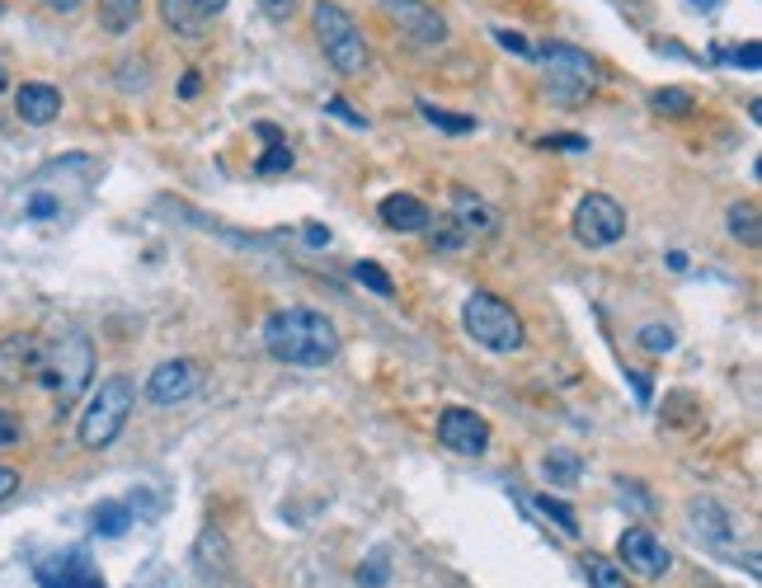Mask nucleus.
<instances>
[{"instance_id": "nucleus-1", "label": "nucleus", "mask_w": 762, "mask_h": 588, "mask_svg": "<svg viewBox=\"0 0 762 588\" xmlns=\"http://www.w3.org/2000/svg\"><path fill=\"white\" fill-rule=\"evenodd\" d=\"M264 348L288 368H325L339 354V330L325 311L288 307L264 321Z\"/></svg>"}, {"instance_id": "nucleus-2", "label": "nucleus", "mask_w": 762, "mask_h": 588, "mask_svg": "<svg viewBox=\"0 0 762 588\" xmlns=\"http://www.w3.org/2000/svg\"><path fill=\"white\" fill-rule=\"evenodd\" d=\"M311 24H315V38H321L325 61L339 76H362V71H368V61H372L368 34H362L358 20L344 5H335V0H315V5H311Z\"/></svg>"}, {"instance_id": "nucleus-3", "label": "nucleus", "mask_w": 762, "mask_h": 588, "mask_svg": "<svg viewBox=\"0 0 762 588\" xmlns=\"http://www.w3.org/2000/svg\"><path fill=\"white\" fill-rule=\"evenodd\" d=\"M94 377V344L85 335H67L57 344H43V362H38V381L53 391L57 410H71L81 401V391Z\"/></svg>"}, {"instance_id": "nucleus-4", "label": "nucleus", "mask_w": 762, "mask_h": 588, "mask_svg": "<svg viewBox=\"0 0 762 588\" xmlns=\"http://www.w3.org/2000/svg\"><path fill=\"white\" fill-rule=\"evenodd\" d=\"M462 325L485 354H518L528 344V330H522L518 311L495 292H471L462 307Z\"/></svg>"}, {"instance_id": "nucleus-5", "label": "nucleus", "mask_w": 762, "mask_h": 588, "mask_svg": "<svg viewBox=\"0 0 762 588\" xmlns=\"http://www.w3.org/2000/svg\"><path fill=\"white\" fill-rule=\"evenodd\" d=\"M132 405H137V391H132V381L127 377H104L100 381V391L90 395V405H85V415H81V442L90 452H100L108 448L123 428H127V415H132Z\"/></svg>"}, {"instance_id": "nucleus-6", "label": "nucleus", "mask_w": 762, "mask_h": 588, "mask_svg": "<svg viewBox=\"0 0 762 588\" xmlns=\"http://www.w3.org/2000/svg\"><path fill=\"white\" fill-rule=\"evenodd\" d=\"M536 57H542V67H546V94L555 104H579L593 94L598 67H593L589 53H579V47H569V43H546Z\"/></svg>"}, {"instance_id": "nucleus-7", "label": "nucleus", "mask_w": 762, "mask_h": 588, "mask_svg": "<svg viewBox=\"0 0 762 588\" xmlns=\"http://www.w3.org/2000/svg\"><path fill=\"white\" fill-rule=\"evenodd\" d=\"M569 231H575V241L579 245H589V250H608L616 245L626 235V208L616 198L608 194H589L575 208V221H569Z\"/></svg>"}, {"instance_id": "nucleus-8", "label": "nucleus", "mask_w": 762, "mask_h": 588, "mask_svg": "<svg viewBox=\"0 0 762 588\" xmlns=\"http://www.w3.org/2000/svg\"><path fill=\"white\" fill-rule=\"evenodd\" d=\"M616 555H622V569H631L640 579H663L673 569V551L649 528H626L622 542H616Z\"/></svg>"}, {"instance_id": "nucleus-9", "label": "nucleus", "mask_w": 762, "mask_h": 588, "mask_svg": "<svg viewBox=\"0 0 762 588\" xmlns=\"http://www.w3.org/2000/svg\"><path fill=\"white\" fill-rule=\"evenodd\" d=\"M499 227V217L495 208L481 198V194H471V188H452V198H448V231L457 235L462 245L471 241H489Z\"/></svg>"}, {"instance_id": "nucleus-10", "label": "nucleus", "mask_w": 762, "mask_h": 588, "mask_svg": "<svg viewBox=\"0 0 762 588\" xmlns=\"http://www.w3.org/2000/svg\"><path fill=\"white\" fill-rule=\"evenodd\" d=\"M438 442L457 457H481L489 448V424H485V415H475V410L452 405L438 415Z\"/></svg>"}, {"instance_id": "nucleus-11", "label": "nucleus", "mask_w": 762, "mask_h": 588, "mask_svg": "<svg viewBox=\"0 0 762 588\" xmlns=\"http://www.w3.org/2000/svg\"><path fill=\"white\" fill-rule=\"evenodd\" d=\"M203 387V368L194 358H170L147 377V395L155 405H180Z\"/></svg>"}, {"instance_id": "nucleus-12", "label": "nucleus", "mask_w": 762, "mask_h": 588, "mask_svg": "<svg viewBox=\"0 0 762 588\" xmlns=\"http://www.w3.org/2000/svg\"><path fill=\"white\" fill-rule=\"evenodd\" d=\"M381 5H386V14L415 43H424V47H442V43H448V20H442L434 5H424V0H381Z\"/></svg>"}, {"instance_id": "nucleus-13", "label": "nucleus", "mask_w": 762, "mask_h": 588, "mask_svg": "<svg viewBox=\"0 0 762 588\" xmlns=\"http://www.w3.org/2000/svg\"><path fill=\"white\" fill-rule=\"evenodd\" d=\"M38 588H104V575L90 565V555L76 546V551H61L53 561L38 565Z\"/></svg>"}, {"instance_id": "nucleus-14", "label": "nucleus", "mask_w": 762, "mask_h": 588, "mask_svg": "<svg viewBox=\"0 0 762 588\" xmlns=\"http://www.w3.org/2000/svg\"><path fill=\"white\" fill-rule=\"evenodd\" d=\"M38 362H43V339L38 335L0 339V387H20V381L38 377Z\"/></svg>"}, {"instance_id": "nucleus-15", "label": "nucleus", "mask_w": 762, "mask_h": 588, "mask_svg": "<svg viewBox=\"0 0 762 588\" xmlns=\"http://www.w3.org/2000/svg\"><path fill=\"white\" fill-rule=\"evenodd\" d=\"M381 227H391V231H401V235H419L434 227V212H428V203L415 198V194H391V198H381Z\"/></svg>"}, {"instance_id": "nucleus-16", "label": "nucleus", "mask_w": 762, "mask_h": 588, "mask_svg": "<svg viewBox=\"0 0 762 588\" xmlns=\"http://www.w3.org/2000/svg\"><path fill=\"white\" fill-rule=\"evenodd\" d=\"M14 114H20L28 127H47L61 114V90L43 85V81H24L20 90H14Z\"/></svg>"}, {"instance_id": "nucleus-17", "label": "nucleus", "mask_w": 762, "mask_h": 588, "mask_svg": "<svg viewBox=\"0 0 762 588\" xmlns=\"http://www.w3.org/2000/svg\"><path fill=\"white\" fill-rule=\"evenodd\" d=\"M161 10H165V20L180 28V34L194 38L203 24L217 20V14L227 10V0H161Z\"/></svg>"}, {"instance_id": "nucleus-18", "label": "nucleus", "mask_w": 762, "mask_h": 588, "mask_svg": "<svg viewBox=\"0 0 762 588\" xmlns=\"http://www.w3.org/2000/svg\"><path fill=\"white\" fill-rule=\"evenodd\" d=\"M542 475L555 485V489H575L579 485V475H584V462L575 452H565V448H555L542 457Z\"/></svg>"}, {"instance_id": "nucleus-19", "label": "nucleus", "mask_w": 762, "mask_h": 588, "mask_svg": "<svg viewBox=\"0 0 762 588\" xmlns=\"http://www.w3.org/2000/svg\"><path fill=\"white\" fill-rule=\"evenodd\" d=\"M94 5H100V24L108 34H127L141 20V0H94Z\"/></svg>"}, {"instance_id": "nucleus-20", "label": "nucleus", "mask_w": 762, "mask_h": 588, "mask_svg": "<svg viewBox=\"0 0 762 588\" xmlns=\"http://www.w3.org/2000/svg\"><path fill=\"white\" fill-rule=\"evenodd\" d=\"M649 108H655V114H663V118H688V114H696V100H692V90L663 85V90L649 94Z\"/></svg>"}, {"instance_id": "nucleus-21", "label": "nucleus", "mask_w": 762, "mask_h": 588, "mask_svg": "<svg viewBox=\"0 0 762 588\" xmlns=\"http://www.w3.org/2000/svg\"><path fill=\"white\" fill-rule=\"evenodd\" d=\"M584 575H589L593 588H631L626 569L616 561H608V555H584Z\"/></svg>"}, {"instance_id": "nucleus-22", "label": "nucleus", "mask_w": 762, "mask_h": 588, "mask_svg": "<svg viewBox=\"0 0 762 588\" xmlns=\"http://www.w3.org/2000/svg\"><path fill=\"white\" fill-rule=\"evenodd\" d=\"M127 528H132V508H127V504L104 499L100 508H94V532H104V537H123Z\"/></svg>"}, {"instance_id": "nucleus-23", "label": "nucleus", "mask_w": 762, "mask_h": 588, "mask_svg": "<svg viewBox=\"0 0 762 588\" xmlns=\"http://www.w3.org/2000/svg\"><path fill=\"white\" fill-rule=\"evenodd\" d=\"M354 278L362 283L368 292H377V297H395V283H391V274L381 264H372V260H358L354 264Z\"/></svg>"}, {"instance_id": "nucleus-24", "label": "nucleus", "mask_w": 762, "mask_h": 588, "mask_svg": "<svg viewBox=\"0 0 762 588\" xmlns=\"http://www.w3.org/2000/svg\"><path fill=\"white\" fill-rule=\"evenodd\" d=\"M729 235L743 245H758V208L753 203H739V208H729Z\"/></svg>"}, {"instance_id": "nucleus-25", "label": "nucleus", "mask_w": 762, "mask_h": 588, "mask_svg": "<svg viewBox=\"0 0 762 588\" xmlns=\"http://www.w3.org/2000/svg\"><path fill=\"white\" fill-rule=\"evenodd\" d=\"M282 170H292V147L288 141H268V151L254 161V174H282Z\"/></svg>"}, {"instance_id": "nucleus-26", "label": "nucleus", "mask_w": 762, "mask_h": 588, "mask_svg": "<svg viewBox=\"0 0 762 588\" xmlns=\"http://www.w3.org/2000/svg\"><path fill=\"white\" fill-rule=\"evenodd\" d=\"M536 508H542L546 518L561 522V532H565V537H579V518H575V508H569V504L551 499V495H536Z\"/></svg>"}, {"instance_id": "nucleus-27", "label": "nucleus", "mask_w": 762, "mask_h": 588, "mask_svg": "<svg viewBox=\"0 0 762 588\" xmlns=\"http://www.w3.org/2000/svg\"><path fill=\"white\" fill-rule=\"evenodd\" d=\"M419 114L434 123V127H442V132H457V137L475 127V118H457V114H448V108H438V104H419Z\"/></svg>"}, {"instance_id": "nucleus-28", "label": "nucleus", "mask_w": 762, "mask_h": 588, "mask_svg": "<svg viewBox=\"0 0 762 588\" xmlns=\"http://www.w3.org/2000/svg\"><path fill=\"white\" fill-rule=\"evenodd\" d=\"M640 348H649V354H673V330L669 325H640Z\"/></svg>"}, {"instance_id": "nucleus-29", "label": "nucleus", "mask_w": 762, "mask_h": 588, "mask_svg": "<svg viewBox=\"0 0 762 588\" xmlns=\"http://www.w3.org/2000/svg\"><path fill=\"white\" fill-rule=\"evenodd\" d=\"M536 147L542 151H589V141H584L579 132H555V137H542Z\"/></svg>"}, {"instance_id": "nucleus-30", "label": "nucleus", "mask_w": 762, "mask_h": 588, "mask_svg": "<svg viewBox=\"0 0 762 588\" xmlns=\"http://www.w3.org/2000/svg\"><path fill=\"white\" fill-rule=\"evenodd\" d=\"M495 38H499V47H508V53H518V57H536V47L518 34V28H495Z\"/></svg>"}, {"instance_id": "nucleus-31", "label": "nucleus", "mask_w": 762, "mask_h": 588, "mask_svg": "<svg viewBox=\"0 0 762 588\" xmlns=\"http://www.w3.org/2000/svg\"><path fill=\"white\" fill-rule=\"evenodd\" d=\"M259 10H264V14H268V20H274V24H288L292 14L301 10V0H259Z\"/></svg>"}, {"instance_id": "nucleus-32", "label": "nucleus", "mask_w": 762, "mask_h": 588, "mask_svg": "<svg viewBox=\"0 0 762 588\" xmlns=\"http://www.w3.org/2000/svg\"><path fill=\"white\" fill-rule=\"evenodd\" d=\"M358 579L368 584V588H381V584H386V579H391V569H386V555H372V561H368V569H358Z\"/></svg>"}, {"instance_id": "nucleus-33", "label": "nucleus", "mask_w": 762, "mask_h": 588, "mask_svg": "<svg viewBox=\"0 0 762 588\" xmlns=\"http://www.w3.org/2000/svg\"><path fill=\"white\" fill-rule=\"evenodd\" d=\"M10 442H20V419L0 405V448H10Z\"/></svg>"}, {"instance_id": "nucleus-34", "label": "nucleus", "mask_w": 762, "mask_h": 588, "mask_svg": "<svg viewBox=\"0 0 762 588\" xmlns=\"http://www.w3.org/2000/svg\"><path fill=\"white\" fill-rule=\"evenodd\" d=\"M325 108H330V114H339L344 123H354V127H362V114H354V108H348V104L339 100V94H330V100H325Z\"/></svg>"}, {"instance_id": "nucleus-35", "label": "nucleus", "mask_w": 762, "mask_h": 588, "mask_svg": "<svg viewBox=\"0 0 762 588\" xmlns=\"http://www.w3.org/2000/svg\"><path fill=\"white\" fill-rule=\"evenodd\" d=\"M330 241H335V235H330V227H321V221H307V245L321 250V245H330Z\"/></svg>"}, {"instance_id": "nucleus-36", "label": "nucleus", "mask_w": 762, "mask_h": 588, "mask_svg": "<svg viewBox=\"0 0 762 588\" xmlns=\"http://www.w3.org/2000/svg\"><path fill=\"white\" fill-rule=\"evenodd\" d=\"M14 489H20V471H10V466H0V499H10Z\"/></svg>"}, {"instance_id": "nucleus-37", "label": "nucleus", "mask_w": 762, "mask_h": 588, "mask_svg": "<svg viewBox=\"0 0 762 588\" xmlns=\"http://www.w3.org/2000/svg\"><path fill=\"white\" fill-rule=\"evenodd\" d=\"M53 14H76V10H85V0H43Z\"/></svg>"}, {"instance_id": "nucleus-38", "label": "nucleus", "mask_w": 762, "mask_h": 588, "mask_svg": "<svg viewBox=\"0 0 762 588\" xmlns=\"http://www.w3.org/2000/svg\"><path fill=\"white\" fill-rule=\"evenodd\" d=\"M735 61H739V67H749V71H758V61H762L758 43H749V47H743V53H735Z\"/></svg>"}, {"instance_id": "nucleus-39", "label": "nucleus", "mask_w": 762, "mask_h": 588, "mask_svg": "<svg viewBox=\"0 0 762 588\" xmlns=\"http://www.w3.org/2000/svg\"><path fill=\"white\" fill-rule=\"evenodd\" d=\"M198 90H203V81H198V71H188V76H184V85H180V94H184V100H194Z\"/></svg>"}, {"instance_id": "nucleus-40", "label": "nucleus", "mask_w": 762, "mask_h": 588, "mask_svg": "<svg viewBox=\"0 0 762 588\" xmlns=\"http://www.w3.org/2000/svg\"><path fill=\"white\" fill-rule=\"evenodd\" d=\"M631 381H635V395L649 401V372H631Z\"/></svg>"}, {"instance_id": "nucleus-41", "label": "nucleus", "mask_w": 762, "mask_h": 588, "mask_svg": "<svg viewBox=\"0 0 762 588\" xmlns=\"http://www.w3.org/2000/svg\"><path fill=\"white\" fill-rule=\"evenodd\" d=\"M669 268H673V274H682V268H688V254L673 250V254H669Z\"/></svg>"}, {"instance_id": "nucleus-42", "label": "nucleus", "mask_w": 762, "mask_h": 588, "mask_svg": "<svg viewBox=\"0 0 762 588\" xmlns=\"http://www.w3.org/2000/svg\"><path fill=\"white\" fill-rule=\"evenodd\" d=\"M720 0H692V10H716Z\"/></svg>"}, {"instance_id": "nucleus-43", "label": "nucleus", "mask_w": 762, "mask_h": 588, "mask_svg": "<svg viewBox=\"0 0 762 588\" xmlns=\"http://www.w3.org/2000/svg\"><path fill=\"white\" fill-rule=\"evenodd\" d=\"M0 90H5V67H0Z\"/></svg>"}]
</instances>
